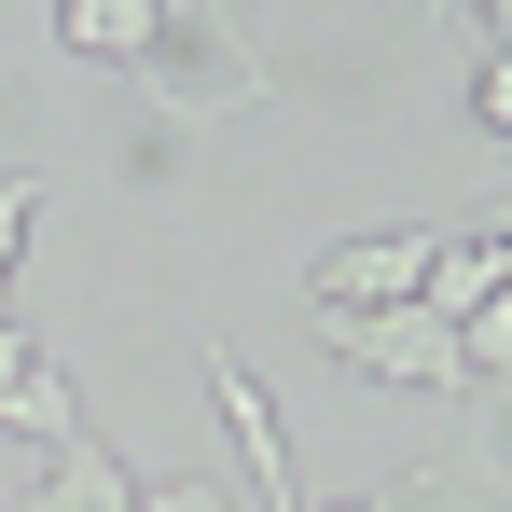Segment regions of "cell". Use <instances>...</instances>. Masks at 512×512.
<instances>
[{
	"mask_svg": "<svg viewBox=\"0 0 512 512\" xmlns=\"http://www.w3.org/2000/svg\"><path fill=\"white\" fill-rule=\"evenodd\" d=\"M512 291V236H429V319H471V305H499Z\"/></svg>",
	"mask_w": 512,
	"mask_h": 512,
	"instance_id": "cell-7",
	"label": "cell"
},
{
	"mask_svg": "<svg viewBox=\"0 0 512 512\" xmlns=\"http://www.w3.org/2000/svg\"><path fill=\"white\" fill-rule=\"evenodd\" d=\"M28 222H42V180L0 167V319H14V250H28Z\"/></svg>",
	"mask_w": 512,
	"mask_h": 512,
	"instance_id": "cell-10",
	"label": "cell"
},
{
	"mask_svg": "<svg viewBox=\"0 0 512 512\" xmlns=\"http://www.w3.org/2000/svg\"><path fill=\"white\" fill-rule=\"evenodd\" d=\"M457 360H471V388H512V291L457 319Z\"/></svg>",
	"mask_w": 512,
	"mask_h": 512,
	"instance_id": "cell-9",
	"label": "cell"
},
{
	"mask_svg": "<svg viewBox=\"0 0 512 512\" xmlns=\"http://www.w3.org/2000/svg\"><path fill=\"white\" fill-rule=\"evenodd\" d=\"M333 512H388V499H333Z\"/></svg>",
	"mask_w": 512,
	"mask_h": 512,
	"instance_id": "cell-12",
	"label": "cell"
},
{
	"mask_svg": "<svg viewBox=\"0 0 512 512\" xmlns=\"http://www.w3.org/2000/svg\"><path fill=\"white\" fill-rule=\"evenodd\" d=\"M56 42H70V56H111V70H153L167 0H56Z\"/></svg>",
	"mask_w": 512,
	"mask_h": 512,
	"instance_id": "cell-6",
	"label": "cell"
},
{
	"mask_svg": "<svg viewBox=\"0 0 512 512\" xmlns=\"http://www.w3.org/2000/svg\"><path fill=\"white\" fill-rule=\"evenodd\" d=\"M429 291V236L402 222V236H346V250H319V277H305V305L319 319H360V305H416Z\"/></svg>",
	"mask_w": 512,
	"mask_h": 512,
	"instance_id": "cell-3",
	"label": "cell"
},
{
	"mask_svg": "<svg viewBox=\"0 0 512 512\" xmlns=\"http://www.w3.org/2000/svg\"><path fill=\"white\" fill-rule=\"evenodd\" d=\"M346 374H374V388H471V360H457V319H429V305H360V319H319Z\"/></svg>",
	"mask_w": 512,
	"mask_h": 512,
	"instance_id": "cell-2",
	"label": "cell"
},
{
	"mask_svg": "<svg viewBox=\"0 0 512 512\" xmlns=\"http://www.w3.org/2000/svg\"><path fill=\"white\" fill-rule=\"evenodd\" d=\"M457 14H485V28H512V0H457Z\"/></svg>",
	"mask_w": 512,
	"mask_h": 512,
	"instance_id": "cell-11",
	"label": "cell"
},
{
	"mask_svg": "<svg viewBox=\"0 0 512 512\" xmlns=\"http://www.w3.org/2000/svg\"><path fill=\"white\" fill-rule=\"evenodd\" d=\"M208 402H222L236 457H250V499H263V512H305V499H291V443H277V402H263V374L236 360V346H208Z\"/></svg>",
	"mask_w": 512,
	"mask_h": 512,
	"instance_id": "cell-4",
	"label": "cell"
},
{
	"mask_svg": "<svg viewBox=\"0 0 512 512\" xmlns=\"http://www.w3.org/2000/svg\"><path fill=\"white\" fill-rule=\"evenodd\" d=\"M153 84H167V111H194V125H222V111H263V56H250V28H236L222 0H167V42H153Z\"/></svg>",
	"mask_w": 512,
	"mask_h": 512,
	"instance_id": "cell-1",
	"label": "cell"
},
{
	"mask_svg": "<svg viewBox=\"0 0 512 512\" xmlns=\"http://www.w3.org/2000/svg\"><path fill=\"white\" fill-rule=\"evenodd\" d=\"M0 429H28L42 457H70V443H84V402H70V374L42 360V333H14V319H0Z\"/></svg>",
	"mask_w": 512,
	"mask_h": 512,
	"instance_id": "cell-5",
	"label": "cell"
},
{
	"mask_svg": "<svg viewBox=\"0 0 512 512\" xmlns=\"http://www.w3.org/2000/svg\"><path fill=\"white\" fill-rule=\"evenodd\" d=\"M28 512H139V485H125V457H111V443H70V457H56V485H42V499Z\"/></svg>",
	"mask_w": 512,
	"mask_h": 512,
	"instance_id": "cell-8",
	"label": "cell"
}]
</instances>
